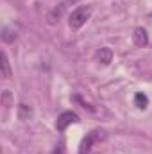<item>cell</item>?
<instances>
[{
  "label": "cell",
  "instance_id": "6da1fadb",
  "mask_svg": "<svg viewBox=\"0 0 152 154\" xmlns=\"http://www.w3.org/2000/svg\"><path fill=\"white\" fill-rule=\"evenodd\" d=\"M91 13H93V7H91V5H79L77 9H74V11L70 13V18H68L70 27H72L74 31L81 29V27L90 20Z\"/></svg>",
  "mask_w": 152,
  "mask_h": 154
},
{
  "label": "cell",
  "instance_id": "7a4b0ae2",
  "mask_svg": "<svg viewBox=\"0 0 152 154\" xmlns=\"http://www.w3.org/2000/svg\"><path fill=\"white\" fill-rule=\"evenodd\" d=\"M104 138H106V131H104V129H93V131H91L90 134H86V138L81 142L79 154H90L93 143H97V142H100V140H104Z\"/></svg>",
  "mask_w": 152,
  "mask_h": 154
},
{
  "label": "cell",
  "instance_id": "3957f363",
  "mask_svg": "<svg viewBox=\"0 0 152 154\" xmlns=\"http://www.w3.org/2000/svg\"><path fill=\"white\" fill-rule=\"evenodd\" d=\"M79 122V115L74 113V111H65V113H61V115L57 116V120H56V127H57V131H65L70 124H77Z\"/></svg>",
  "mask_w": 152,
  "mask_h": 154
},
{
  "label": "cell",
  "instance_id": "277c9868",
  "mask_svg": "<svg viewBox=\"0 0 152 154\" xmlns=\"http://www.w3.org/2000/svg\"><path fill=\"white\" fill-rule=\"evenodd\" d=\"M95 59L102 65H109L113 61V50L109 47H100L97 52H95Z\"/></svg>",
  "mask_w": 152,
  "mask_h": 154
},
{
  "label": "cell",
  "instance_id": "5b68a950",
  "mask_svg": "<svg viewBox=\"0 0 152 154\" xmlns=\"http://www.w3.org/2000/svg\"><path fill=\"white\" fill-rule=\"evenodd\" d=\"M132 41H134V45H136V47H145V45L149 43L147 31H145V29H141V27L134 29V32H132Z\"/></svg>",
  "mask_w": 152,
  "mask_h": 154
},
{
  "label": "cell",
  "instance_id": "8992f818",
  "mask_svg": "<svg viewBox=\"0 0 152 154\" xmlns=\"http://www.w3.org/2000/svg\"><path fill=\"white\" fill-rule=\"evenodd\" d=\"M134 106H136L138 109H147V106H149V97H147L145 93H136V95H134Z\"/></svg>",
  "mask_w": 152,
  "mask_h": 154
},
{
  "label": "cell",
  "instance_id": "52a82bcc",
  "mask_svg": "<svg viewBox=\"0 0 152 154\" xmlns=\"http://www.w3.org/2000/svg\"><path fill=\"white\" fill-rule=\"evenodd\" d=\"M31 116H32V108L22 102V104L18 106V118H20V120H29Z\"/></svg>",
  "mask_w": 152,
  "mask_h": 154
},
{
  "label": "cell",
  "instance_id": "ba28073f",
  "mask_svg": "<svg viewBox=\"0 0 152 154\" xmlns=\"http://www.w3.org/2000/svg\"><path fill=\"white\" fill-rule=\"evenodd\" d=\"M2 74L5 79H11L13 72H11V65H9V59H7V54L2 52Z\"/></svg>",
  "mask_w": 152,
  "mask_h": 154
},
{
  "label": "cell",
  "instance_id": "9c48e42d",
  "mask_svg": "<svg viewBox=\"0 0 152 154\" xmlns=\"http://www.w3.org/2000/svg\"><path fill=\"white\" fill-rule=\"evenodd\" d=\"M65 7H66V5H65V4L61 2V4H59V5H57V7H56V9H54L52 13H50V14H48V23H56V20H57V18H59V16L63 14Z\"/></svg>",
  "mask_w": 152,
  "mask_h": 154
},
{
  "label": "cell",
  "instance_id": "30bf717a",
  "mask_svg": "<svg viewBox=\"0 0 152 154\" xmlns=\"http://www.w3.org/2000/svg\"><path fill=\"white\" fill-rule=\"evenodd\" d=\"M2 39H4L5 43L14 41V39H16V31H13V29H9V27H4V29H2Z\"/></svg>",
  "mask_w": 152,
  "mask_h": 154
},
{
  "label": "cell",
  "instance_id": "8fae6325",
  "mask_svg": "<svg viewBox=\"0 0 152 154\" xmlns=\"http://www.w3.org/2000/svg\"><path fill=\"white\" fill-rule=\"evenodd\" d=\"M2 104H4V108H11L13 106V99H11V91H4L2 93Z\"/></svg>",
  "mask_w": 152,
  "mask_h": 154
},
{
  "label": "cell",
  "instance_id": "7c38bea8",
  "mask_svg": "<svg viewBox=\"0 0 152 154\" xmlns=\"http://www.w3.org/2000/svg\"><path fill=\"white\" fill-rule=\"evenodd\" d=\"M52 154H65V143L63 142H59L57 145H56V149H54V152Z\"/></svg>",
  "mask_w": 152,
  "mask_h": 154
},
{
  "label": "cell",
  "instance_id": "4fadbf2b",
  "mask_svg": "<svg viewBox=\"0 0 152 154\" xmlns=\"http://www.w3.org/2000/svg\"><path fill=\"white\" fill-rule=\"evenodd\" d=\"M77 2H79V0H63L65 5H66V4H77Z\"/></svg>",
  "mask_w": 152,
  "mask_h": 154
}]
</instances>
